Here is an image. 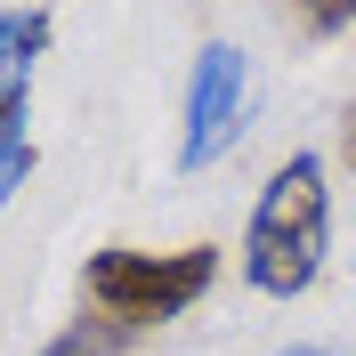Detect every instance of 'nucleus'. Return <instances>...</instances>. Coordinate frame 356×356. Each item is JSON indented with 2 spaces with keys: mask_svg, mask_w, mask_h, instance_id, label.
<instances>
[{
  "mask_svg": "<svg viewBox=\"0 0 356 356\" xmlns=\"http://www.w3.org/2000/svg\"><path fill=\"white\" fill-rule=\"evenodd\" d=\"M332 251V186H324V162L291 154L284 170L267 178V195L251 202L243 227V275L267 300H291V291L316 284V267Z\"/></svg>",
  "mask_w": 356,
  "mask_h": 356,
  "instance_id": "f257e3e1",
  "label": "nucleus"
},
{
  "mask_svg": "<svg viewBox=\"0 0 356 356\" xmlns=\"http://www.w3.org/2000/svg\"><path fill=\"white\" fill-rule=\"evenodd\" d=\"M251 113V65L243 49L211 41L195 57V81H186V130H178V170H211V162L235 146V130H243Z\"/></svg>",
  "mask_w": 356,
  "mask_h": 356,
  "instance_id": "7ed1b4c3",
  "label": "nucleus"
},
{
  "mask_svg": "<svg viewBox=\"0 0 356 356\" xmlns=\"http://www.w3.org/2000/svg\"><path fill=\"white\" fill-rule=\"evenodd\" d=\"M211 275H219V251L211 243H186V251H130V243H113V251H97V259L81 267V300L106 316L113 332H146V324L186 316L202 291H211Z\"/></svg>",
  "mask_w": 356,
  "mask_h": 356,
  "instance_id": "f03ea898",
  "label": "nucleus"
},
{
  "mask_svg": "<svg viewBox=\"0 0 356 356\" xmlns=\"http://www.w3.org/2000/svg\"><path fill=\"white\" fill-rule=\"evenodd\" d=\"M49 8H0V138L24 130V89H33V57L49 41Z\"/></svg>",
  "mask_w": 356,
  "mask_h": 356,
  "instance_id": "20e7f679",
  "label": "nucleus"
},
{
  "mask_svg": "<svg viewBox=\"0 0 356 356\" xmlns=\"http://www.w3.org/2000/svg\"><path fill=\"white\" fill-rule=\"evenodd\" d=\"M284 356H332V348H284Z\"/></svg>",
  "mask_w": 356,
  "mask_h": 356,
  "instance_id": "0eeeda50",
  "label": "nucleus"
},
{
  "mask_svg": "<svg viewBox=\"0 0 356 356\" xmlns=\"http://www.w3.org/2000/svg\"><path fill=\"white\" fill-rule=\"evenodd\" d=\"M348 162H356V113H348Z\"/></svg>",
  "mask_w": 356,
  "mask_h": 356,
  "instance_id": "6e6552de",
  "label": "nucleus"
},
{
  "mask_svg": "<svg viewBox=\"0 0 356 356\" xmlns=\"http://www.w3.org/2000/svg\"><path fill=\"white\" fill-rule=\"evenodd\" d=\"M122 340L130 332H113V324H73V332H57L41 356H122Z\"/></svg>",
  "mask_w": 356,
  "mask_h": 356,
  "instance_id": "39448f33",
  "label": "nucleus"
},
{
  "mask_svg": "<svg viewBox=\"0 0 356 356\" xmlns=\"http://www.w3.org/2000/svg\"><path fill=\"white\" fill-rule=\"evenodd\" d=\"M24 170H33V138H24V130H8V138H0V202L24 186Z\"/></svg>",
  "mask_w": 356,
  "mask_h": 356,
  "instance_id": "423d86ee",
  "label": "nucleus"
}]
</instances>
